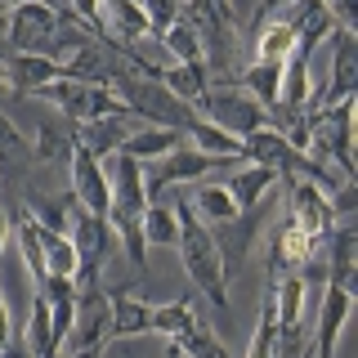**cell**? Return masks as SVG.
<instances>
[{"mask_svg": "<svg viewBox=\"0 0 358 358\" xmlns=\"http://www.w3.org/2000/svg\"><path fill=\"white\" fill-rule=\"evenodd\" d=\"M162 85L175 99H184L188 108H197L210 94V72H206V63H175V67H162Z\"/></svg>", "mask_w": 358, "mask_h": 358, "instance_id": "obj_21", "label": "cell"}, {"mask_svg": "<svg viewBox=\"0 0 358 358\" xmlns=\"http://www.w3.org/2000/svg\"><path fill=\"white\" fill-rule=\"evenodd\" d=\"M260 36H255V63H287L296 54V27L291 18H273V22H260Z\"/></svg>", "mask_w": 358, "mask_h": 358, "instance_id": "obj_22", "label": "cell"}, {"mask_svg": "<svg viewBox=\"0 0 358 358\" xmlns=\"http://www.w3.org/2000/svg\"><path fill=\"white\" fill-rule=\"evenodd\" d=\"M0 157H27V139L18 134V126L0 112Z\"/></svg>", "mask_w": 358, "mask_h": 358, "instance_id": "obj_33", "label": "cell"}, {"mask_svg": "<svg viewBox=\"0 0 358 358\" xmlns=\"http://www.w3.org/2000/svg\"><path fill=\"white\" fill-rule=\"evenodd\" d=\"M260 224H264V201H260V206H251V210H238L229 224H215V229H210V238H215V246H220L224 278H233L246 264V251H251Z\"/></svg>", "mask_w": 358, "mask_h": 358, "instance_id": "obj_12", "label": "cell"}, {"mask_svg": "<svg viewBox=\"0 0 358 358\" xmlns=\"http://www.w3.org/2000/svg\"><path fill=\"white\" fill-rule=\"evenodd\" d=\"M184 18L201 41L206 72L229 81L233 76V50H238V31H242V18L233 9V0H184Z\"/></svg>", "mask_w": 358, "mask_h": 358, "instance_id": "obj_2", "label": "cell"}, {"mask_svg": "<svg viewBox=\"0 0 358 358\" xmlns=\"http://www.w3.org/2000/svg\"><path fill=\"white\" fill-rule=\"evenodd\" d=\"M322 5H327L331 9V18L336 22H341V27H358V0H322Z\"/></svg>", "mask_w": 358, "mask_h": 358, "instance_id": "obj_34", "label": "cell"}, {"mask_svg": "<svg viewBox=\"0 0 358 358\" xmlns=\"http://www.w3.org/2000/svg\"><path fill=\"white\" fill-rule=\"evenodd\" d=\"M36 238H41V251H45V268L54 278H72L76 282V251H72V238L67 233H54L36 220Z\"/></svg>", "mask_w": 358, "mask_h": 358, "instance_id": "obj_25", "label": "cell"}, {"mask_svg": "<svg viewBox=\"0 0 358 358\" xmlns=\"http://www.w3.org/2000/svg\"><path fill=\"white\" fill-rule=\"evenodd\" d=\"M309 94H313V81H309V54H291L282 63V90H278V108L282 112H309Z\"/></svg>", "mask_w": 358, "mask_h": 358, "instance_id": "obj_20", "label": "cell"}, {"mask_svg": "<svg viewBox=\"0 0 358 358\" xmlns=\"http://www.w3.org/2000/svg\"><path fill=\"white\" fill-rule=\"evenodd\" d=\"M143 162H134L126 152H112V171H108V188H112V206L108 210H126V215H143L148 210V184H143Z\"/></svg>", "mask_w": 358, "mask_h": 358, "instance_id": "obj_15", "label": "cell"}, {"mask_svg": "<svg viewBox=\"0 0 358 358\" xmlns=\"http://www.w3.org/2000/svg\"><path fill=\"white\" fill-rule=\"evenodd\" d=\"M229 85L242 90V94H251L264 112H273L278 90H282V63H251V67H242V72H233Z\"/></svg>", "mask_w": 358, "mask_h": 358, "instance_id": "obj_16", "label": "cell"}, {"mask_svg": "<svg viewBox=\"0 0 358 358\" xmlns=\"http://www.w3.org/2000/svg\"><path fill=\"white\" fill-rule=\"evenodd\" d=\"M103 296H108V331H103V345L152 331V305H148V300H134L126 287H103Z\"/></svg>", "mask_w": 358, "mask_h": 358, "instance_id": "obj_13", "label": "cell"}, {"mask_svg": "<svg viewBox=\"0 0 358 358\" xmlns=\"http://www.w3.org/2000/svg\"><path fill=\"white\" fill-rule=\"evenodd\" d=\"M108 229H112V238H121V246H126V260L134 268H143L148 273V242H143V215H126V210H108Z\"/></svg>", "mask_w": 358, "mask_h": 358, "instance_id": "obj_24", "label": "cell"}, {"mask_svg": "<svg viewBox=\"0 0 358 358\" xmlns=\"http://www.w3.org/2000/svg\"><path fill=\"white\" fill-rule=\"evenodd\" d=\"M193 210H197V220L206 224V229H215V224H229L233 215H238V201L229 197V188H224V184H201Z\"/></svg>", "mask_w": 358, "mask_h": 358, "instance_id": "obj_26", "label": "cell"}, {"mask_svg": "<svg viewBox=\"0 0 358 358\" xmlns=\"http://www.w3.org/2000/svg\"><path fill=\"white\" fill-rule=\"evenodd\" d=\"M112 94L126 103L130 117H143V126H171V130L184 134L197 117V108H188L184 99H175L162 81H148V76L130 72V67L112 81Z\"/></svg>", "mask_w": 358, "mask_h": 358, "instance_id": "obj_3", "label": "cell"}, {"mask_svg": "<svg viewBox=\"0 0 358 358\" xmlns=\"http://www.w3.org/2000/svg\"><path fill=\"white\" fill-rule=\"evenodd\" d=\"M175 220H179V260H184V273L193 278V287L210 300L215 309H229V278H224V264H220V246L210 238V229L197 220L193 206H175Z\"/></svg>", "mask_w": 358, "mask_h": 358, "instance_id": "obj_1", "label": "cell"}, {"mask_svg": "<svg viewBox=\"0 0 358 358\" xmlns=\"http://www.w3.org/2000/svg\"><path fill=\"white\" fill-rule=\"evenodd\" d=\"M126 117H99V121H81V130H76V143L90 148L99 157V162H108L112 152H121V143H126Z\"/></svg>", "mask_w": 358, "mask_h": 358, "instance_id": "obj_19", "label": "cell"}, {"mask_svg": "<svg viewBox=\"0 0 358 358\" xmlns=\"http://www.w3.org/2000/svg\"><path fill=\"white\" fill-rule=\"evenodd\" d=\"M188 327H197V313H193V300L179 296L171 305H152V331L166 336V341H175V336H184Z\"/></svg>", "mask_w": 358, "mask_h": 358, "instance_id": "obj_27", "label": "cell"}, {"mask_svg": "<svg viewBox=\"0 0 358 358\" xmlns=\"http://www.w3.org/2000/svg\"><path fill=\"white\" fill-rule=\"evenodd\" d=\"M5 99H9V81H5V76H0V103H5Z\"/></svg>", "mask_w": 358, "mask_h": 358, "instance_id": "obj_38", "label": "cell"}, {"mask_svg": "<svg viewBox=\"0 0 358 358\" xmlns=\"http://www.w3.org/2000/svg\"><path fill=\"white\" fill-rule=\"evenodd\" d=\"M36 99L63 108L76 126H81V121H99V117H130L126 103L112 94V85H90V81H72V76H59V81L41 85Z\"/></svg>", "mask_w": 358, "mask_h": 358, "instance_id": "obj_5", "label": "cell"}, {"mask_svg": "<svg viewBox=\"0 0 358 358\" xmlns=\"http://www.w3.org/2000/svg\"><path fill=\"white\" fill-rule=\"evenodd\" d=\"M103 331H108V296L103 287H81L76 291V318H72V331H67V354L76 350H90V345H103Z\"/></svg>", "mask_w": 358, "mask_h": 358, "instance_id": "obj_14", "label": "cell"}, {"mask_svg": "<svg viewBox=\"0 0 358 358\" xmlns=\"http://www.w3.org/2000/svg\"><path fill=\"white\" fill-rule=\"evenodd\" d=\"M5 238H9V210L0 206V251H5Z\"/></svg>", "mask_w": 358, "mask_h": 358, "instance_id": "obj_37", "label": "cell"}, {"mask_svg": "<svg viewBox=\"0 0 358 358\" xmlns=\"http://www.w3.org/2000/svg\"><path fill=\"white\" fill-rule=\"evenodd\" d=\"M59 27H63V9H54L50 0H27V5L9 9L5 45L18 54H45V59H54L59 54Z\"/></svg>", "mask_w": 358, "mask_h": 358, "instance_id": "obj_4", "label": "cell"}, {"mask_svg": "<svg viewBox=\"0 0 358 358\" xmlns=\"http://www.w3.org/2000/svg\"><path fill=\"white\" fill-rule=\"evenodd\" d=\"M67 238H72L76 251V291L81 287H103L99 273H103V260L112 251V229L103 215H90L81 210V201L72 206V224H67Z\"/></svg>", "mask_w": 358, "mask_h": 358, "instance_id": "obj_6", "label": "cell"}, {"mask_svg": "<svg viewBox=\"0 0 358 358\" xmlns=\"http://www.w3.org/2000/svg\"><path fill=\"white\" fill-rule=\"evenodd\" d=\"M229 157H210L193 148V143H179L175 152L162 157V166H157V175L148 179V201H157V193H166L171 184H193V179H206L215 166H224Z\"/></svg>", "mask_w": 358, "mask_h": 358, "instance_id": "obj_11", "label": "cell"}, {"mask_svg": "<svg viewBox=\"0 0 358 358\" xmlns=\"http://www.w3.org/2000/svg\"><path fill=\"white\" fill-rule=\"evenodd\" d=\"M143 242L148 246H175L179 242V220H175V206H162V201H148L143 210Z\"/></svg>", "mask_w": 358, "mask_h": 358, "instance_id": "obj_29", "label": "cell"}, {"mask_svg": "<svg viewBox=\"0 0 358 358\" xmlns=\"http://www.w3.org/2000/svg\"><path fill=\"white\" fill-rule=\"evenodd\" d=\"M9 336H14V331H9V305H5V300H0V345H5Z\"/></svg>", "mask_w": 358, "mask_h": 358, "instance_id": "obj_35", "label": "cell"}, {"mask_svg": "<svg viewBox=\"0 0 358 358\" xmlns=\"http://www.w3.org/2000/svg\"><path fill=\"white\" fill-rule=\"evenodd\" d=\"M184 143V134L171 130V126H134L121 143V152L134 157V162H162L166 152H175Z\"/></svg>", "mask_w": 358, "mask_h": 358, "instance_id": "obj_17", "label": "cell"}, {"mask_svg": "<svg viewBox=\"0 0 358 358\" xmlns=\"http://www.w3.org/2000/svg\"><path fill=\"white\" fill-rule=\"evenodd\" d=\"M157 41L166 45V54H171L175 63H206V54H201V41H197V31L188 27V18H184V14H179Z\"/></svg>", "mask_w": 358, "mask_h": 358, "instance_id": "obj_28", "label": "cell"}, {"mask_svg": "<svg viewBox=\"0 0 358 358\" xmlns=\"http://www.w3.org/2000/svg\"><path fill=\"white\" fill-rule=\"evenodd\" d=\"M0 5H5V9H14V5H27V0H0Z\"/></svg>", "mask_w": 358, "mask_h": 358, "instance_id": "obj_39", "label": "cell"}, {"mask_svg": "<svg viewBox=\"0 0 358 358\" xmlns=\"http://www.w3.org/2000/svg\"><path fill=\"white\" fill-rule=\"evenodd\" d=\"M171 345V354H188V358H229V350H224V341H215L206 327H188L184 336H175V341H166Z\"/></svg>", "mask_w": 358, "mask_h": 358, "instance_id": "obj_30", "label": "cell"}, {"mask_svg": "<svg viewBox=\"0 0 358 358\" xmlns=\"http://www.w3.org/2000/svg\"><path fill=\"white\" fill-rule=\"evenodd\" d=\"M184 139L193 143V148L210 152V157H229V162H242V139H238V134H229V130H220L215 121H206V117H193V126L184 130Z\"/></svg>", "mask_w": 358, "mask_h": 358, "instance_id": "obj_23", "label": "cell"}, {"mask_svg": "<svg viewBox=\"0 0 358 358\" xmlns=\"http://www.w3.org/2000/svg\"><path fill=\"white\" fill-rule=\"evenodd\" d=\"M197 117L215 121L220 130L238 134V139H246V134H255V130H264V126H273L268 112L255 103L251 94H242V90H210V94L197 103Z\"/></svg>", "mask_w": 358, "mask_h": 358, "instance_id": "obj_9", "label": "cell"}, {"mask_svg": "<svg viewBox=\"0 0 358 358\" xmlns=\"http://www.w3.org/2000/svg\"><path fill=\"white\" fill-rule=\"evenodd\" d=\"M139 9H143V18H148V36L157 41L179 14H184V0H139Z\"/></svg>", "mask_w": 358, "mask_h": 358, "instance_id": "obj_31", "label": "cell"}, {"mask_svg": "<svg viewBox=\"0 0 358 358\" xmlns=\"http://www.w3.org/2000/svg\"><path fill=\"white\" fill-rule=\"evenodd\" d=\"M67 358H103V345H90V350H76V354H67Z\"/></svg>", "mask_w": 358, "mask_h": 358, "instance_id": "obj_36", "label": "cell"}, {"mask_svg": "<svg viewBox=\"0 0 358 358\" xmlns=\"http://www.w3.org/2000/svg\"><path fill=\"white\" fill-rule=\"evenodd\" d=\"M278 184H282V179H278L273 171H268V166H255V162H246L242 171L233 175L229 184H224V188H229V197L238 201V210H251V206H260V201H264L268 193H273Z\"/></svg>", "mask_w": 358, "mask_h": 358, "instance_id": "obj_18", "label": "cell"}, {"mask_svg": "<svg viewBox=\"0 0 358 358\" xmlns=\"http://www.w3.org/2000/svg\"><path fill=\"white\" fill-rule=\"evenodd\" d=\"M331 76L309 94V108H336L358 94V36L350 27H331Z\"/></svg>", "mask_w": 358, "mask_h": 358, "instance_id": "obj_7", "label": "cell"}, {"mask_svg": "<svg viewBox=\"0 0 358 358\" xmlns=\"http://www.w3.org/2000/svg\"><path fill=\"white\" fill-rule=\"evenodd\" d=\"M327 251V242L322 238H309L305 229H300L291 215H282L273 224V233H268V278H296L300 268H305L313 255Z\"/></svg>", "mask_w": 358, "mask_h": 358, "instance_id": "obj_8", "label": "cell"}, {"mask_svg": "<svg viewBox=\"0 0 358 358\" xmlns=\"http://www.w3.org/2000/svg\"><path fill=\"white\" fill-rule=\"evenodd\" d=\"M67 171H72V188H67V193L81 201V210H90V215H108V206H112L108 166L99 162L90 148L72 143V152H67Z\"/></svg>", "mask_w": 358, "mask_h": 358, "instance_id": "obj_10", "label": "cell"}, {"mask_svg": "<svg viewBox=\"0 0 358 358\" xmlns=\"http://www.w3.org/2000/svg\"><path fill=\"white\" fill-rule=\"evenodd\" d=\"M72 14H76V22H85V27L94 31V41H112L108 18H103V0H72Z\"/></svg>", "mask_w": 358, "mask_h": 358, "instance_id": "obj_32", "label": "cell"}]
</instances>
